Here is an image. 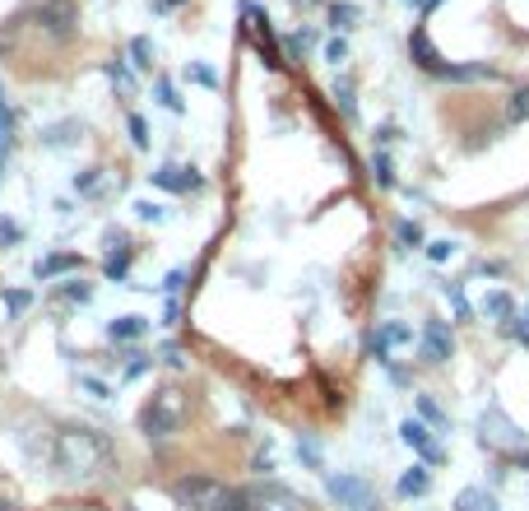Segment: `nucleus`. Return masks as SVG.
<instances>
[{"label": "nucleus", "mask_w": 529, "mask_h": 511, "mask_svg": "<svg viewBox=\"0 0 529 511\" xmlns=\"http://www.w3.org/2000/svg\"><path fill=\"white\" fill-rule=\"evenodd\" d=\"M116 469V447L107 432L89 427V423H65L52 437V475L70 488L79 484H98Z\"/></svg>", "instance_id": "f257e3e1"}, {"label": "nucleus", "mask_w": 529, "mask_h": 511, "mask_svg": "<svg viewBox=\"0 0 529 511\" xmlns=\"http://www.w3.org/2000/svg\"><path fill=\"white\" fill-rule=\"evenodd\" d=\"M181 511H251V493H237L214 475H186L172 484Z\"/></svg>", "instance_id": "f03ea898"}, {"label": "nucleus", "mask_w": 529, "mask_h": 511, "mask_svg": "<svg viewBox=\"0 0 529 511\" xmlns=\"http://www.w3.org/2000/svg\"><path fill=\"white\" fill-rule=\"evenodd\" d=\"M181 427H186V396L177 386H158L140 409V432L149 442H172Z\"/></svg>", "instance_id": "7ed1b4c3"}, {"label": "nucleus", "mask_w": 529, "mask_h": 511, "mask_svg": "<svg viewBox=\"0 0 529 511\" xmlns=\"http://www.w3.org/2000/svg\"><path fill=\"white\" fill-rule=\"evenodd\" d=\"M325 497H330L339 511H377V488H372V479L348 475V469H339V475H325Z\"/></svg>", "instance_id": "20e7f679"}, {"label": "nucleus", "mask_w": 529, "mask_h": 511, "mask_svg": "<svg viewBox=\"0 0 529 511\" xmlns=\"http://www.w3.org/2000/svg\"><path fill=\"white\" fill-rule=\"evenodd\" d=\"M478 442H483L487 451H506V456H515V451L529 447L524 432L506 418L502 405H487V409H483V418H478Z\"/></svg>", "instance_id": "39448f33"}, {"label": "nucleus", "mask_w": 529, "mask_h": 511, "mask_svg": "<svg viewBox=\"0 0 529 511\" xmlns=\"http://www.w3.org/2000/svg\"><path fill=\"white\" fill-rule=\"evenodd\" d=\"M33 24L43 28L52 43H70V37L79 33V10L70 5V0H43V5L33 10Z\"/></svg>", "instance_id": "423d86ee"}, {"label": "nucleus", "mask_w": 529, "mask_h": 511, "mask_svg": "<svg viewBox=\"0 0 529 511\" xmlns=\"http://www.w3.org/2000/svg\"><path fill=\"white\" fill-rule=\"evenodd\" d=\"M418 353H423V363H432V368H441V363L456 359V335H451V326H446L441 317H427V321H423Z\"/></svg>", "instance_id": "0eeeda50"}, {"label": "nucleus", "mask_w": 529, "mask_h": 511, "mask_svg": "<svg viewBox=\"0 0 529 511\" xmlns=\"http://www.w3.org/2000/svg\"><path fill=\"white\" fill-rule=\"evenodd\" d=\"M149 186L168 191V195H200V191H205V177H200V168H177V163H162L158 172H149Z\"/></svg>", "instance_id": "6e6552de"}, {"label": "nucleus", "mask_w": 529, "mask_h": 511, "mask_svg": "<svg viewBox=\"0 0 529 511\" xmlns=\"http://www.w3.org/2000/svg\"><path fill=\"white\" fill-rule=\"evenodd\" d=\"M399 442L409 447L414 456H423V465H441V460H446V451H441L436 437H432V427L418 423V418H404V423H399Z\"/></svg>", "instance_id": "1a4fd4ad"}, {"label": "nucleus", "mask_w": 529, "mask_h": 511, "mask_svg": "<svg viewBox=\"0 0 529 511\" xmlns=\"http://www.w3.org/2000/svg\"><path fill=\"white\" fill-rule=\"evenodd\" d=\"M404 344H414V330L404 326V321H381L372 330V339H367V349H372L377 363H390V349H404Z\"/></svg>", "instance_id": "9d476101"}, {"label": "nucleus", "mask_w": 529, "mask_h": 511, "mask_svg": "<svg viewBox=\"0 0 529 511\" xmlns=\"http://www.w3.org/2000/svg\"><path fill=\"white\" fill-rule=\"evenodd\" d=\"M131 242H126V232H121V228H112L107 232V260H103V274H107V280L112 284H126V274H131Z\"/></svg>", "instance_id": "9b49d317"}, {"label": "nucleus", "mask_w": 529, "mask_h": 511, "mask_svg": "<svg viewBox=\"0 0 529 511\" xmlns=\"http://www.w3.org/2000/svg\"><path fill=\"white\" fill-rule=\"evenodd\" d=\"M409 56H414V65H418L423 74H432V80H436V74H441V65H446V56L432 47L427 28H414V33H409Z\"/></svg>", "instance_id": "f8f14e48"}, {"label": "nucleus", "mask_w": 529, "mask_h": 511, "mask_svg": "<svg viewBox=\"0 0 529 511\" xmlns=\"http://www.w3.org/2000/svg\"><path fill=\"white\" fill-rule=\"evenodd\" d=\"M251 511H307V502H302L293 488L274 484V488H265V493H251Z\"/></svg>", "instance_id": "ddd939ff"}, {"label": "nucleus", "mask_w": 529, "mask_h": 511, "mask_svg": "<svg viewBox=\"0 0 529 511\" xmlns=\"http://www.w3.org/2000/svg\"><path fill=\"white\" fill-rule=\"evenodd\" d=\"M427 488H432V465L414 460V465L399 475V484H395V497H399V502H409V497H423Z\"/></svg>", "instance_id": "4468645a"}, {"label": "nucleus", "mask_w": 529, "mask_h": 511, "mask_svg": "<svg viewBox=\"0 0 529 511\" xmlns=\"http://www.w3.org/2000/svg\"><path fill=\"white\" fill-rule=\"evenodd\" d=\"M436 80H451V84H478V80H497V65H487V61H474V65H451V61H446Z\"/></svg>", "instance_id": "2eb2a0df"}, {"label": "nucleus", "mask_w": 529, "mask_h": 511, "mask_svg": "<svg viewBox=\"0 0 529 511\" xmlns=\"http://www.w3.org/2000/svg\"><path fill=\"white\" fill-rule=\"evenodd\" d=\"M70 270H79V256L74 251H65V256H43L33 265V280L37 284H52V280H61V274H70Z\"/></svg>", "instance_id": "dca6fc26"}, {"label": "nucleus", "mask_w": 529, "mask_h": 511, "mask_svg": "<svg viewBox=\"0 0 529 511\" xmlns=\"http://www.w3.org/2000/svg\"><path fill=\"white\" fill-rule=\"evenodd\" d=\"M483 317L497 321V326H511V321H515V298H511L506 289H493V293L483 298Z\"/></svg>", "instance_id": "f3484780"}, {"label": "nucleus", "mask_w": 529, "mask_h": 511, "mask_svg": "<svg viewBox=\"0 0 529 511\" xmlns=\"http://www.w3.org/2000/svg\"><path fill=\"white\" fill-rule=\"evenodd\" d=\"M149 335V317H116L107 321V339L112 344H131V339H144Z\"/></svg>", "instance_id": "a211bd4d"}, {"label": "nucleus", "mask_w": 529, "mask_h": 511, "mask_svg": "<svg viewBox=\"0 0 529 511\" xmlns=\"http://www.w3.org/2000/svg\"><path fill=\"white\" fill-rule=\"evenodd\" d=\"M10 153H15V112H10L5 98H0V172H5Z\"/></svg>", "instance_id": "6ab92c4d"}, {"label": "nucleus", "mask_w": 529, "mask_h": 511, "mask_svg": "<svg viewBox=\"0 0 529 511\" xmlns=\"http://www.w3.org/2000/svg\"><path fill=\"white\" fill-rule=\"evenodd\" d=\"M79 140V122H56L43 131V149H70Z\"/></svg>", "instance_id": "aec40b11"}, {"label": "nucleus", "mask_w": 529, "mask_h": 511, "mask_svg": "<svg viewBox=\"0 0 529 511\" xmlns=\"http://www.w3.org/2000/svg\"><path fill=\"white\" fill-rule=\"evenodd\" d=\"M153 98H158L162 112H172V116H181V107H186V103L177 98V84L168 80V74H158V80H153Z\"/></svg>", "instance_id": "412c9836"}, {"label": "nucleus", "mask_w": 529, "mask_h": 511, "mask_svg": "<svg viewBox=\"0 0 529 511\" xmlns=\"http://www.w3.org/2000/svg\"><path fill=\"white\" fill-rule=\"evenodd\" d=\"M298 460L311 469V475H325V456H320V442L311 437V432H302V437H298Z\"/></svg>", "instance_id": "4be33fe9"}, {"label": "nucleus", "mask_w": 529, "mask_h": 511, "mask_svg": "<svg viewBox=\"0 0 529 511\" xmlns=\"http://www.w3.org/2000/svg\"><path fill=\"white\" fill-rule=\"evenodd\" d=\"M395 242H399L404 251L427 247V238H423V223H414V219H399V223H395Z\"/></svg>", "instance_id": "5701e85b"}, {"label": "nucleus", "mask_w": 529, "mask_h": 511, "mask_svg": "<svg viewBox=\"0 0 529 511\" xmlns=\"http://www.w3.org/2000/svg\"><path fill=\"white\" fill-rule=\"evenodd\" d=\"M372 177H377L381 191H395V163H390V153H386V149L372 153Z\"/></svg>", "instance_id": "b1692460"}, {"label": "nucleus", "mask_w": 529, "mask_h": 511, "mask_svg": "<svg viewBox=\"0 0 529 511\" xmlns=\"http://www.w3.org/2000/svg\"><path fill=\"white\" fill-rule=\"evenodd\" d=\"M414 405H418V414H423V418H427L436 432H451V418L441 414V405H436L432 396H414Z\"/></svg>", "instance_id": "393cba45"}, {"label": "nucleus", "mask_w": 529, "mask_h": 511, "mask_svg": "<svg viewBox=\"0 0 529 511\" xmlns=\"http://www.w3.org/2000/svg\"><path fill=\"white\" fill-rule=\"evenodd\" d=\"M131 70H153V43L149 37H131Z\"/></svg>", "instance_id": "a878e982"}, {"label": "nucleus", "mask_w": 529, "mask_h": 511, "mask_svg": "<svg viewBox=\"0 0 529 511\" xmlns=\"http://www.w3.org/2000/svg\"><path fill=\"white\" fill-rule=\"evenodd\" d=\"M358 15H362L358 5H348V0H335V5H330V28H339V33H344V28H353V24H358Z\"/></svg>", "instance_id": "bb28decb"}, {"label": "nucleus", "mask_w": 529, "mask_h": 511, "mask_svg": "<svg viewBox=\"0 0 529 511\" xmlns=\"http://www.w3.org/2000/svg\"><path fill=\"white\" fill-rule=\"evenodd\" d=\"M506 122H511V126L529 122V89H515V93H511V103H506Z\"/></svg>", "instance_id": "cd10ccee"}, {"label": "nucleus", "mask_w": 529, "mask_h": 511, "mask_svg": "<svg viewBox=\"0 0 529 511\" xmlns=\"http://www.w3.org/2000/svg\"><path fill=\"white\" fill-rule=\"evenodd\" d=\"M103 70H107V80H112V84H121V89H131V84H135V74H131V61H126V56L107 61Z\"/></svg>", "instance_id": "c85d7f7f"}, {"label": "nucleus", "mask_w": 529, "mask_h": 511, "mask_svg": "<svg viewBox=\"0 0 529 511\" xmlns=\"http://www.w3.org/2000/svg\"><path fill=\"white\" fill-rule=\"evenodd\" d=\"M74 191H79V195H98V191H103V168H84V172H74Z\"/></svg>", "instance_id": "c756f323"}, {"label": "nucleus", "mask_w": 529, "mask_h": 511, "mask_svg": "<svg viewBox=\"0 0 529 511\" xmlns=\"http://www.w3.org/2000/svg\"><path fill=\"white\" fill-rule=\"evenodd\" d=\"M456 251H460V242H451V238H436V242H427V260H432V265L456 260Z\"/></svg>", "instance_id": "7c9ffc66"}, {"label": "nucleus", "mask_w": 529, "mask_h": 511, "mask_svg": "<svg viewBox=\"0 0 529 511\" xmlns=\"http://www.w3.org/2000/svg\"><path fill=\"white\" fill-rule=\"evenodd\" d=\"M446 302L456 307V321H469V317H474V307H469V298H465L460 284H446Z\"/></svg>", "instance_id": "2f4dec72"}, {"label": "nucleus", "mask_w": 529, "mask_h": 511, "mask_svg": "<svg viewBox=\"0 0 529 511\" xmlns=\"http://www.w3.org/2000/svg\"><path fill=\"white\" fill-rule=\"evenodd\" d=\"M61 298H65V302H79V307H84V302H93V284H84V280H65Z\"/></svg>", "instance_id": "473e14b6"}, {"label": "nucleus", "mask_w": 529, "mask_h": 511, "mask_svg": "<svg viewBox=\"0 0 529 511\" xmlns=\"http://www.w3.org/2000/svg\"><path fill=\"white\" fill-rule=\"evenodd\" d=\"M186 80H191V84H200V89H219V74H214L210 65H200V61H195V65H186Z\"/></svg>", "instance_id": "72a5a7b5"}, {"label": "nucleus", "mask_w": 529, "mask_h": 511, "mask_svg": "<svg viewBox=\"0 0 529 511\" xmlns=\"http://www.w3.org/2000/svg\"><path fill=\"white\" fill-rule=\"evenodd\" d=\"M126 131H131V144L135 149H149V122L140 112H131V122H126Z\"/></svg>", "instance_id": "f704fd0d"}, {"label": "nucleus", "mask_w": 529, "mask_h": 511, "mask_svg": "<svg viewBox=\"0 0 529 511\" xmlns=\"http://www.w3.org/2000/svg\"><path fill=\"white\" fill-rule=\"evenodd\" d=\"M135 219H144V223H162V219H168V210H162L158 201H135Z\"/></svg>", "instance_id": "c9c22d12"}, {"label": "nucleus", "mask_w": 529, "mask_h": 511, "mask_svg": "<svg viewBox=\"0 0 529 511\" xmlns=\"http://www.w3.org/2000/svg\"><path fill=\"white\" fill-rule=\"evenodd\" d=\"M506 335H511L515 344H524V349H529V302H524V311H520V317L506 326Z\"/></svg>", "instance_id": "e433bc0d"}, {"label": "nucleus", "mask_w": 529, "mask_h": 511, "mask_svg": "<svg viewBox=\"0 0 529 511\" xmlns=\"http://www.w3.org/2000/svg\"><path fill=\"white\" fill-rule=\"evenodd\" d=\"M15 242H24V228H19L15 219L0 214V247H15Z\"/></svg>", "instance_id": "4c0bfd02"}, {"label": "nucleus", "mask_w": 529, "mask_h": 511, "mask_svg": "<svg viewBox=\"0 0 529 511\" xmlns=\"http://www.w3.org/2000/svg\"><path fill=\"white\" fill-rule=\"evenodd\" d=\"M325 61H330V65L348 61V43H344V37H330V43H325Z\"/></svg>", "instance_id": "58836bf2"}, {"label": "nucleus", "mask_w": 529, "mask_h": 511, "mask_svg": "<svg viewBox=\"0 0 529 511\" xmlns=\"http://www.w3.org/2000/svg\"><path fill=\"white\" fill-rule=\"evenodd\" d=\"M478 502H483V488H460L456 493V511H478Z\"/></svg>", "instance_id": "ea45409f"}, {"label": "nucleus", "mask_w": 529, "mask_h": 511, "mask_svg": "<svg viewBox=\"0 0 529 511\" xmlns=\"http://www.w3.org/2000/svg\"><path fill=\"white\" fill-rule=\"evenodd\" d=\"M335 103L344 107V116H353V112H358V107H353V84H348V80H339V84H335Z\"/></svg>", "instance_id": "a19ab883"}, {"label": "nucleus", "mask_w": 529, "mask_h": 511, "mask_svg": "<svg viewBox=\"0 0 529 511\" xmlns=\"http://www.w3.org/2000/svg\"><path fill=\"white\" fill-rule=\"evenodd\" d=\"M149 363H153V359H144V353H131V363H126V377H131V381H135V377H144V372H149Z\"/></svg>", "instance_id": "79ce46f5"}, {"label": "nucleus", "mask_w": 529, "mask_h": 511, "mask_svg": "<svg viewBox=\"0 0 529 511\" xmlns=\"http://www.w3.org/2000/svg\"><path fill=\"white\" fill-rule=\"evenodd\" d=\"M186 284V270H172L168 274V280H162V293H168V298H177V289Z\"/></svg>", "instance_id": "37998d69"}, {"label": "nucleus", "mask_w": 529, "mask_h": 511, "mask_svg": "<svg viewBox=\"0 0 529 511\" xmlns=\"http://www.w3.org/2000/svg\"><path fill=\"white\" fill-rule=\"evenodd\" d=\"M5 302H10V311L19 317V311H24V307L33 302V293H24V289H19V293H5Z\"/></svg>", "instance_id": "c03bdc74"}, {"label": "nucleus", "mask_w": 529, "mask_h": 511, "mask_svg": "<svg viewBox=\"0 0 529 511\" xmlns=\"http://www.w3.org/2000/svg\"><path fill=\"white\" fill-rule=\"evenodd\" d=\"M251 469H256V475H274V456H269V451H260V456L251 460Z\"/></svg>", "instance_id": "a18cd8bd"}, {"label": "nucleus", "mask_w": 529, "mask_h": 511, "mask_svg": "<svg viewBox=\"0 0 529 511\" xmlns=\"http://www.w3.org/2000/svg\"><path fill=\"white\" fill-rule=\"evenodd\" d=\"M84 390H93L98 400H107V396H112V390H107V381H98V377H84Z\"/></svg>", "instance_id": "49530a36"}, {"label": "nucleus", "mask_w": 529, "mask_h": 511, "mask_svg": "<svg viewBox=\"0 0 529 511\" xmlns=\"http://www.w3.org/2000/svg\"><path fill=\"white\" fill-rule=\"evenodd\" d=\"M181 321V307H177V298L168 302V311H162V326H177Z\"/></svg>", "instance_id": "de8ad7c7"}, {"label": "nucleus", "mask_w": 529, "mask_h": 511, "mask_svg": "<svg viewBox=\"0 0 529 511\" xmlns=\"http://www.w3.org/2000/svg\"><path fill=\"white\" fill-rule=\"evenodd\" d=\"M177 5H181V0H149L153 15H168V10H177Z\"/></svg>", "instance_id": "09e8293b"}, {"label": "nucleus", "mask_w": 529, "mask_h": 511, "mask_svg": "<svg viewBox=\"0 0 529 511\" xmlns=\"http://www.w3.org/2000/svg\"><path fill=\"white\" fill-rule=\"evenodd\" d=\"M162 363H172V368H181V349H177V344H168V349H162Z\"/></svg>", "instance_id": "8fccbe9b"}, {"label": "nucleus", "mask_w": 529, "mask_h": 511, "mask_svg": "<svg viewBox=\"0 0 529 511\" xmlns=\"http://www.w3.org/2000/svg\"><path fill=\"white\" fill-rule=\"evenodd\" d=\"M478 511H502V502H497L493 493H487V488H483V502H478Z\"/></svg>", "instance_id": "3c124183"}, {"label": "nucleus", "mask_w": 529, "mask_h": 511, "mask_svg": "<svg viewBox=\"0 0 529 511\" xmlns=\"http://www.w3.org/2000/svg\"><path fill=\"white\" fill-rule=\"evenodd\" d=\"M436 5H441V0H423V5H418V15H423V19H427V15H432V10H436Z\"/></svg>", "instance_id": "603ef678"}, {"label": "nucleus", "mask_w": 529, "mask_h": 511, "mask_svg": "<svg viewBox=\"0 0 529 511\" xmlns=\"http://www.w3.org/2000/svg\"><path fill=\"white\" fill-rule=\"evenodd\" d=\"M0 511H15V502H10V497H0Z\"/></svg>", "instance_id": "864d4df0"}, {"label": "nucleus", "mask_w": 529, "mask_h": 511, "mask_svg": "<svg viewBox=\"0 0 529 511\" xmlns=\"http://www.w3.org/2000/svg\"><path fill=\"white\" fill-rule=\"evenodd\" d=\"M404 5H414V10H418V5H423V0H404Z\"/></svg>", "instance_id": "5fc2aeb1"}, {"label": "nucleus", "mask_w": 529, "mask_h": 511, "mask_svg": "<svg viewBox=\"0 0 529 511\" xmlns=\"http://www.w3.org/2000/svg\"><path fill=\"white\" fill-rule=\"evenodd\" d=\"M293 5H316V0H293Z\"/></svg>", "instance_id": "6e6d98bb"}]
</instances>
